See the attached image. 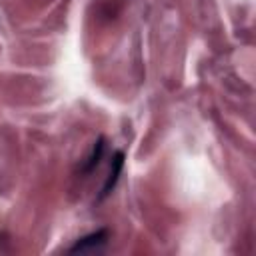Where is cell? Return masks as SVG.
Listing matches in <instances>:
<instances>
[{
  "label": "cell",
  "instance_id": "obj_1",
  "mask_svg": "<svg viewBox=\"0 0 256 256\" xmlns=\"http://www.w3.org/2000/svg\"><path fill=\"white\" fill-rule=\"evenodd\" d=\"M108 240V232L106 230H98V232H92L84 238H80L72 248L70 252H92V250H100Z\"/></svg>",
  "mask_w": 256,
  "mask_h": 256
},
{
  "label": "cell",
  "instance_id": "obj_2",
  "mask_svg": "<svg viewBox=\"0 0 256 256\" xmlns=\"http://www.w3.org/2000/svg\"><path fill=\"white\" fill-rule=\"evenodd\" d=\"M122 166H124V154H122V152H116V154H114V160H112L110 176H108V180H106V186H104V190H102L100 200L106 198V196L112 192V188L116 186V182H118V178H120V172H122Z\"/></svg>",
  "mask_w": 256,
  "mask_h": 256
}]
</instances>
